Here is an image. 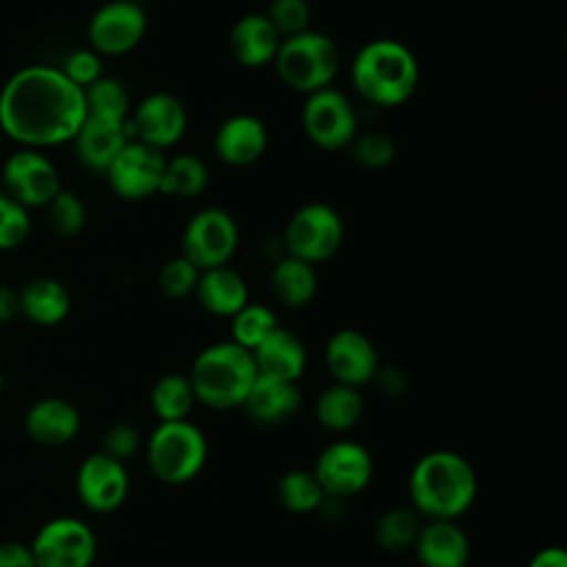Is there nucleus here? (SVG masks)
I'll return each mask as SVG.
<instances>
[{
  "mask_svg": "<svg viewBox=\"0 0 567 567\" xmlns=\"http://www.w3.org/2000/svg\"><path fill=\"white\" fill-rule=\"evenodd\" d=\"M284 239L290 257L315 266L328 261L339 250L343 241V221L328 204L312 202L295 210Z\"/></svg>",
  "mask_w": 567,
  "mask_h": 567,
  "instance_id": "0eeeda50",
  "label": "nucleus"
},
{
  "mask_svg": "<svg viewBox=\"0 0 567 567\" xmlns=\"http://www.w3.org/2000/svg\"><path fill=\"white\" fill-rule=\"evenodd\" d=\"M75 86L86 89L91 82H95L102 75V62L100 55L93 49H78L73 51L62 69H60Z\"/></svg>",
  "mask_w": 567,
  "mask_h": 567,
  "instance_id": "ea45409f",
  "label": "nucleus"
},
{
  "mask_svg": "<svg viewBox=\"0 0 567 567\" xmlns=\"http://www.w3.org/2000/svg\"><path fill=\"white\" fill-rule=\"evenodd\" d=\"M2 184L9 193L7 197L24 208L47 206L62 190L53 162L35 148L16 151L4 162Z\"/></svg>",
  "mask_w": 567,
  "mask_h": 567,
  "instance_id": "f8f14e48",
  "label": "nucleus"
},
{
  "mask_svg": "<svg viewBox=\"0 0 567 567\" xmlns=\"http://www.w3.org/2000/svg\"><path fill=\"white\" fill-rule=\"evenodd\" d=\"M412 547L421 567H465L470 560V538L456 520H425Z\"/></svg>",
  "mask_w": 567,
  "mask_h": 567,
  "instance_id": "a211bd4d",
  "label": "nucleus"
},
{
  "mask_svg": "<svg viewBox=\"0 0 567 567\" xmlns=\"http://www.w3.org/2000/svg\"><path fill=\"white\" fill-rule=\"evenodd\" d=\"M268 144V131L255 115H233L215 133L217 157L228 166H248L259 159Z\"/></svg>",
  "mask_w": 567,
  "mask_h": 567,
  "instance_id": "412c9836",
  "label": "nucleus"
},
{
  "mask_svg": "<svg viewBox=\"0 0 567 567\" xmlns=\"http://www.w3.org/2000/svg\"><path fill=\"white\" fill-rule=\"evenodd\" d=\"M228 44L233 58L241 66L259 69L275 60L281 38L266 13H248L235 22Z\"/></svg>",
  "mask_w": 567,
  "mask_h": 567,
  "instance_id": "b1692460",
  "label": "nucleus"
},
{
  "mask_svg": "<svg viewBox=\"0 0 567 567\" xmlns=\"http://www.w3.org/2000/svg\"><path fill=\"white\" fill-rule=\"evenodd\" d=\"M38 567H91L97 540L82 518L58 516L47 520L29 543Z\"/></svg>",
  "mask_w": 567,
  "mask_h": 567,
  "instance_id": "6e6552de",
  "label": "nucleus"
},
{
  "mask_svg": "<svg viewBox=\"0 0 567 567\" xmlns=\"http://www.w3.org/2000/svg\"><path fill=\"white\" fill-rule=\"evenodd\" d=\"M272 290L277 299L290 308L306 306L317 292V275L312 264L297 257H281L272 270Z\"/></svg>",
  "mask_w": 567,
  "mask_h": 567,
  "instance_id": "cd10ccee",
  "label": "nucleus"
},
{
  "mask_svg": "<svg viewBox=\"0 0 567 567\" xmlns=\"http://www.w3.org/2000/svg\"><path fill=\"white\" fill-rule=\"evenodd\" d=\"M49 224L60 237H73L84 228L86 210L75 193L60 190L49 204Z\"/></svg>",
  "mask_w": 567,
  "mask_h": 567,
  "instance_id": "f704fd0d",
  "label": "nucleus"
},
{
  "mask_svg": "<svg viewBox=\"0 0 567 567\" xmlns=\"http://www.w3.org/2000/svg\"><path fill=\"white\" fill-rule=\"evenodd\" d=\"M126 2H133V4H140V2H144V0H126Z\"/></svg>",
  "mask_w": 567,
  "mask_h": 567,
  "instance_id": "a18cd8bd",
  "label": "nucleus"
},
{
  "mask_svg": "<svg viewBox=\"0 0 567 567\" xmlns=\"http://www.w3.org/2000/svg\"><path fill=\"white\" fill-rule=\"evenodd\" d=\"M31 230L29 210L7 195H0V250L20 246Z\"/></svg>",
  "mask_w": 567,
  "mask_h": 567,
  "instance_id": "58836bf2",
  "label": "nucleus"
},
{
  "mask_svg": "<svg viewBox=\"0 0 567 567\" xmlns=\"http://www.w3.org/2000/svg\"><path fill=\"white\" fill-rule=\"evenodd\" d=\"M195 295L202 308L215 317H233L248 303V286L239 272L228 266L202 270Z\"/></svg>",
  "mask_w": 567,
  "mask_h": 567,
  "instance_id": "393cba45",
  "label": "nucleus"
},
{
  "mask_svg": "<svg viewBox=\"0 0 567 567\" xmlns=\"http://www.w3.org/2000/svg\"><path fill=\"white\" fill-rule=\"evenodd\" d=\"M277 498L292 514L317 512L328 498L312 470H290L277 481Z\"/></svg>",
  "mask_w": 567,
  "mask_h": 567,
  "instance_id": "7c9ffc66",
  "label": "nucleus"
},
{
  "mask_svg": "<svg viewBox=\"0 0 567 567\" xmlns=\"http://www.w3.org/2000/svg\"><path fill=\"white\" fill-rule=\"evenodd\" d=\"M408 494L425 520H458L476 501L478 478L463 454L432 450L412 465Z\"/></svg>",
  "mask_w": 567,
  "mask_h": 567,
  "instance_id": "f03ea898",
  "label": "nucleus"
},
{
  "mask_svg": "<svg viewBox=\"0 0 567 567\" xmlns=\"http://www.w3.org/2000/svg\"><path fill=\"white\" fill-rule=\"evenodd\" d=\"M164 155L142 142H126L106 168L111 188L124 199H144L159 190L164 173Z\"/></svg>",
  "mask_w": 567,
  "mask_h": 567,
  "instance_id": "2eb2a0df",
  "label": "nucleus"
},
{
  "mask_svg": "<svg viewBox=\"0 0 567 567\" xmlns=\"http://www.w3.org/2000/svg\"><path fill=\"white\" fill-rule=\"evenodd\" d=\"M363 414V396L357 388L332 383L315 403V416L330 432H346L359 423Z\"/></svg>",
  "mask_w": 567,
  "mask_h": 567,
  "instance_id": "bb28decb",
  "label": "nucleus"
},
{
  "mask_svg": "<svg viewBox=\"0 0 567 567\" xmlns=\"http://www.w3.org/2000/svg\"><path fill=\"white\" fill-rule=\"evenodd\" d=\"M24 430L35 443L44 447H60L73 441L80 432V412L66 399L44 396L27 410Z\"/></svg>",
  "mask_w": 567,
  "mask_h": 567,
  "instance_id": "aec40b11",
  "label": "nucleus"
},
{
  "mask_svg": "<svg viewBox=\"0 0 567 567\" xmlns=\"http://www.w3.org/2000/svg\"><path fill=\"white\" fill-rule=\"evenodd\" d=\"M277 326V317L268 306L248 301L230 317V341L252 352Z\"/></svg>",
  "mask_w": 567,
  "mask_h": 567,
  "instance_id": "473e14b6",
  "label": "nucleus"
},
{
  "mask_svg": "<svg viewBox=\"0 0 567 567\" xmlns=\"http://www.w3.org/2000/svg\"><path fill=\"white\" fill-rule=\"evenodd\" d=\"M84 117L82 89L53 66H24L0 91V128L24 148L73 140Z\"/></svg>",
  "mask_w": 567,
  "mask_h": 567,
  "instance_id": "f257e3e1",
  "label": "nucleus"
},
{
  "mask_svg": "<svg viewBox=\"0 0 567 567\" xmlns=\"http://www.w3.org/2000/svg\"><path fill=\"white\" fill-rule=\"evenodd\" d=\"M20 315L35 326H55L71 310L69 290L51 277H38L29 281L20 292Z\"/></svg>",
  "mask_w": 567,
  "mask_h": 567,
  "instance_id": "a878e982",
  "label": "nucleus"
},
{
  "mask_svg": "<svg viewBox=\"0 0 567 567\" xmlns=\"http://www.w3.org/2000/svg\"><path fill=\"white\" fill-rule=\"evenodd\" d=\"M326 368L334 383L361 388L377 377L379 354L374 343L354 328L337 330L326 343Z\"/></svg>",
  "mask_w": 567,
  "mask_h": 567,
  "instance_id": "dca6fc26",
  "label": "nucleus"
},
{
  "mask_svg": "<svg viewBox=\"0 0 567 567\" xmlns=\"http://www.w3.org/2000/svg\"><path fill=\"white\" fill-rule=\"evenodd\" d=\"M84 93V109L89 117H100L109 122H126L128 113V93L122 82L115 78L100 75L95 82H91Z\"/></svg>",
  "mask_w": 567,
  "mask_h": 567,
  "instance_id": "2f4dec72",
  "label": "nucleus"
},
{
  "mask_svg": "<svg viewBox=\"0 0 567 567\" xmlns=\"http://www.w3.org/2000/svg\"><path fill=\"white\" fill-rule=\"evenodd\" d=\"M16 315H20L18 290H13L9 286H0V323L11 321Z\"/></svg>",
  "mask_w": 567,
  "mask_h": 567,
  "instance_id": "c03bdc74",
  "label": "nucleus"
},
{
  "mask_svg": "<svg viewBox=\"0 0 567 567\" xmlns=\"http://www.w3.org/2000/svg\"><path fill=\"white\" fill-rule=\"evenodd\" d=\"M301 405V390L295 381H279L257 377L241 408L246 414L261 425H277L297 414Z\"/></svg>",
  "mask_w": 567,
  "mask_h": 567,
  "instance_id": "5701e85b",
  "label": "nucleus"
},
{
  "mask_svg": "<svg viewBox=\"0 0 567 567\" xmlns=\"http://www.w3.org/2000/svg\"><path fill=\"white\" fill-rule=\"evenodd\" d=\"M312 474L328 498L341 501L361 494L370 485L374 461L365 445L341 439L319 452Z\"/></svg>",
  "mask_w": 567,
  "mask_h": 567,
  "instance_id": "1a4fd4ad",
  "label": "nucleus"
},
{
  "mask_svg": "<svg viewBox=\"0 0 567 567\" xmlns=\"http://www.w3.org/2000/svg\"><path fill=\"white\" fill-rule=\"evenodd\" d=\"M102 443L104 445H102L100 452H104L111 458L124 463L126 458H131L140 450V434H137V430L131 423L122 421V423H113L106 430Z\"/></svg>",
  "mask_w": 567,
  "mask_h": 567,
  "instance_id": "a19ab883",
  "label": "nucleus"
},
{
  "mask_svg": "<svg viewBox=\"0 0 567 567\" xmlns=\"http://www.w3.org/2000/svg\"><path fill=\"white\" fill-rule=\"evenodd\" d=\"M195 392L190 388L188 377L184 374H164L153 383L151 390V408L159 423L168 421H184L188 419L195 405Z\"/></svg>",
  "mask_w": 567,
  "mask_h": 567,
  "instance_id": "c85d7f7f",
  "label": "nucleus"
},
{
  "mask_svg": "<svg viewBox=\"0 0 567 567\" xmlns=\"http://www.w3.org/2000/svg\"><path fill=\"white\" fill-rule=\"evenodd\" d=\"M126 122H109L100 117H84L73 144L78 159L95 173H106L117 153L126 146Z\"/></svg>",
  "mask_w": 567,
  "mask_h": 567,
  "instance_id": "4be33fe9",
  "label": "nucleus"
},
{
  "mask_svg": "<svg viewBox=\"0 0 567 567\" xmlns=\"http://www.w3.org/2000/svg\"><path fill=\"white\" fill-rule=\"evenodd\" d=\"M257 377L279 379V381H299L308 354L303 341L288 328L277 326L252 352Z\"/></svg>",
  "mask_w": 567,
  "mask_h": 567,
  "instance_id": "6ab92c4d",
  "label": "nucleus"
},
{
  "mask_svg": "<svg viewBox=\"0 0 567 567\" xmlns=\"http://www.w3.org/2000/svg\"><path fill=\"white\" fill-rule=\"evenodd\" d=\"M266 18L279 33V38H292L308 31L310 7L308 0H272Z\"/></svg>",
  "mask_w": 567,
  "mask_h": 567,
  "instance_id": "e433bc0d",
  "label": "nucleus"
},
{
  "mask_svg": "<svg viewBox=\"0 0 567 567\" xmlns=\"http://www.w3.org/2000/svg\"><path fill=\"white\" fill-rule=\"evenodd\" d=\"M0 567H38L29 545L18 540L0 543Z\"/></svg>",
  "mask_w": 567,
  "mask_h": 567,
  "instance_id": "79ce46f5",
  "label": "nucleus"
},
{
  "mask_svg": "<svg viewBox=\"0 0 567 567\" xmlns=\"http://www.w3.org/2000/svg\"><path fill=\"white\" fill-rule=\"evenodd\" d=\"M128 472L122 461L104 452L89 454L75 474V492L82 505L97 514L115 512L128 496Z\"/></svg>",
  "mask_w": 567,
  "mask_h": 567,
  "instance_id": "ddd939ff",
  "label": "nucleus"
},
{
  "mask_svg": "<svg viewBox=\"0 0 567 567\" xmlns=\"http://www.w3.org/2000/svg\"><path fill=\"white\" fill-rule=\"evenodd\" d=\"M272 64L286 86L310 95L330 86L339 69V49L326 33L303 31L281 40Z\"/></svg>",
  "mask_w": 567,
  "mask_h": 567,
  "instance_id": "423d86ee",
  "label": "nucleus"
},
{
  "mask_svg": "<svg viewBox=\"0 0 567 567\" xmlns=\"http://www.w3.org/2000/svg\"><path fill=\"white\" fill-rule=\"evenodd\" d=\"M199 268L190 264L184 255L166 261L159 270V288L166 297L171 299H184L195 292L197 279H199Z\"/></svg>",
  "mask_w": 567,
  "mask_h": 567,
  "instance_id": "4c0bfd02",
  "label": "nucleus"
},
{
  "mask_svg": "<svg viewBox=\"0 0 567 567\" xmlns=\"http://www.w3.org/2000/svg\"><path fill=\"white\" fill-rule=\"evenodd\" d=\"M419 527L421 523L412 507H392L379 516L374 538L385 551H403L414 545Z\"/></svg>",
  "mask_w": 567,
  "mask_h": 567,
  "instance_id": "72a5a7b5",
  "label": "nucleus"
},
{
  "mask_svg": "<svg viewBox=\"0 0 567 567\" xmlns=\"http://www.w3.org/2000/svg\"><path fill=\"white\" fill-rule=\"evenodd\" d=\"M208 184V168L206 164L188 153L175 155L166 159L159 193L175 195V197H195Z\"/></svg>",
  "mask_w": 567,
  "mask_h": 567,
  "instance_id": "c756f323",
  "label": "nucleus"
},
{
  "mask_svg": "<svg viewBox=\"0 0 567 567\" xmlns=\"http://www.w3.org/2000/svg\"><path fill=\"white\" fill-rule=\"evenodd\" d=\"M239 241L235 219L221 208H204L195 213L182 237L184 257L199 270L226 266Z\"/></svg>",
  "mask_w": 567,
  "mask_h": 567,
  "instance_id": "9d476101",
  "label": "nucleus"
},
{
  "mask_svg": "<svg viewBox=\"0 0 567 567\" xmlns=\"http://www.w3.org/2000/svg\"><path fill=\"white\" fill-rule=\"evenodd\" d=\"M133 126L142 144L157 151L168 148L177 144L186 131L184 104L171 93H151L140 102Z\"/></svg>",
  "mask_w": 567,
  "mask_h": 567,
  "instance_id": "f3484780",
  "label": "nucleus"
},
{
  "mask_svg": "<svg viewBox=\"0 0 567 567\" xmlns=\"http://www.w3.org/2000/svg\"><path fill=\"white\" fill-rule=\"evenodd\" d=\"M208 458V441L193 421L157 423L146 441V463L151 474L166 485L193 481Z\"/></svg>",
  "mask_w": 567,
  "mask_h": 567,
  "instance_id": "39448f33",
  "label": "nucleus"
},
{
  "mask_svg": "<svg viewBox=\"0 0 567 567\" xmlns=\"http://www.w3.org/2000/svg\"><path fill=\"white\" fill-rule=\"evenodd\" d=\"M527 567H567V554L563 547L556 545L543 547L529 558Z\"/></svg>",
  "mask_w": 567,
  "mask_h": 567,
  "instance_id": "37998d69",
  "label": "nucleus"
},
{
  "mask_svg": "<svg viewBox=\"0 0 567 567\" xmlns=\"http://www.w3.org/2000/svg\"><path fill=\"white\" fill-rule=\"evenodd\" d=\"M301 122L310 142L326 151L343 148L357 135V115L350 100L330 86L306 97Z\"/></svg>",
  "mask_w": 567,
  "mask_h": 567,
  "instance_id": "9b49d317",
  "label": "nucleus"
},
{
  "mask_svg": "<svg viewBox=\"0 0 567 567\" xmlns=\"http://www.w3.org/2000/svg\"><path fill=\"white\" fill-rule=\"evenodd\" d=\"M0 392H2V370H0Z\"/></svg>",
  "mask_w": 567,
  "mask_h": 567,
  "instance_id": "49530a36",
  "label": "nucleus"
},
{
  "mask_svg": "<svg viewBox=\"0 0 567 567\" xmlns=\"http://www.w3.org/2000/svg\"><path fill=\"white\" fill-rule=\"evenodd\" d=\"M0 195H4V193H2V184H0Z\"/></svg>",
  "mask_w": 567,
  "mask_h": 567,
  "instance_id": "de8ad7c7",
  "label": "nucleus"
},
{
  "mask_svg": "<svg viewBox=\"0 0 567 567\" xmlns=\"http://www.w3.org/2000/svg\"><path fill=\"white\" fill-rule=\"evenodd\" d=\"M352 157L363 168H385L394 159V140L383 131H365L354 135Z\"/></svg>",
  "mask_w": 567,
  "mask_h": 567,
  "instance_id": "c9c22d12",
  "label": "nucleus"
},
{
  "mask_svg": "<svg viewBox=\"0 0 567 567\" xmlns=\"http://www.w3.org/2000/svg\"><path fill=\"white\" fill-rule=\"evenodd\" d=\"M352 84L357 93L377 106L403 104L419 82L414 53L396 40H372L352 60Z\"/></svg>",
  "mask_w": 567,
  "mask_h": 567,
  "instance_id": "7ed1b4c3",
  "label": "nucleus"
},
{
  "mask_svg": "<svg viewBox=\"0 0 567 567\" xmlns=\"http://www.w3.org/2000/svg\"><path fill=\"white\" fill-rule=\"evenodd\" d=\"M146 33V16L140 4L111 0L89 22V42L100 55H122L140 44Z\"/></svg>",
  "mask_w": 567,
  "mask_h": 567,
  "instance_id": "4468645a",
  "label": "nucleus"
},
{
  "mask_svg": "<svg viewBox=\"0 0 567 567\" xmlns=\"http://www.w3.org/2000/svg\"><path fill=\"white\" fill-rule=\"evenodd\" d=\"M255 379L252 354L233 341L204 348L188 372L195 401L219 412L241 408Z\"/></svg>",
  "mask_w": 567,
  "mask_h": 567,
  "instance_id": "20e7f679",
  "label": "nucleus"
}]
</instances>
